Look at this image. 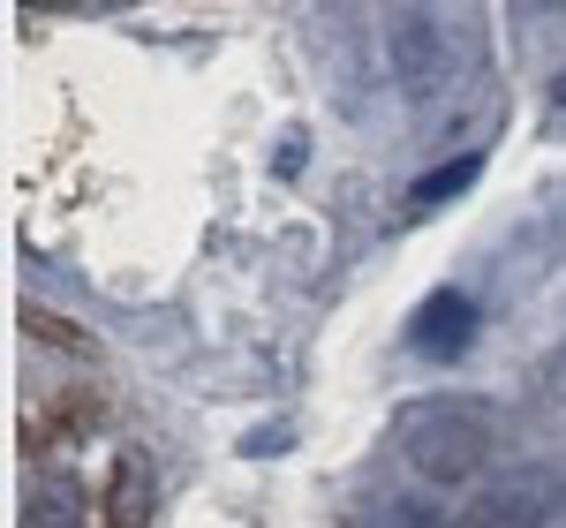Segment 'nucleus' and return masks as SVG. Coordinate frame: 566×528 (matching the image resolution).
Listing matches in <instances>:
<instances>
[{"mask_svg":"<svg viewBox=\"0 0 566 528\" xmlns=\"http://www.w3.org/2000/svg\"><path fill=\"white\" fill-rule=\"evenodd\" d=\"M400 453L423 484H476L499 453V423L469 400H416L400 415Z\"/></svg>","mask_w":566,"mask_h":528,"instance_id":"f257e3e1","label":"nucleus"},{"mask_svg":"<svg viewBox=\"0 0 566 528\" xmlns=\"http://www.w3.org/2000/svg\"><path fill=\"white\" fill-rule=\"evenodd\" d=\"M386 53H392V84H400L408 106H438V98L453 91L461 45H453V31H446L438 8H408V15H392Z\"/></svg>","mask_w":566,"mask_h":528,"instance_id":"f03ea898","label":"nucleus"},{"mask_svg":"<svg viewBox=\"0 0 566 528\" xmlns=\"http://www.w3.org/2000/svg\"><path fill=\"white\" fill-rule=\"evenodd\" d=\"M559 514V476L552 468H506L469 498V514L453 528H552Z\"/></svg>","mask_w":566,"mask_h":528,"instance_id":"7ed1b4c3","label":"nucleus"},{"mask_svg":"<svg viewBox=\"0 0 566 528\" xmlns=\"http://www.w3.org/2000/svg\"><path fill=\"white\" fill-rule=\"evenodd\" d=\"M469 340H476V303L461 287L423 295L416 317H408V348L423 355V362H453V355H469Z\"/></svg>","mask_w":566,"mask_h":528,"instance_id":"20e7f679","label":"nucleus"},{"mask_svg":"<svg viewBox=\"0 0 566 528\" xmlns=\"http://www.w3.org/2000/svg\"><path fill=\"white\" fill-rule=\"evenodd\" d=\"M476 175H483V159L469 151V159H446V167H431V175H416V181H408V197H416V204H453Z\"/></svg>","mask_w":566,"mask_h":528,"instance_id":"39448f33","label":"nucleus"},{"mask_svg":"<svg viewBox=\"0 0 566 528\" xmlns=\"http://www.w3.org/2000/svg\"><path fill=\"white\" fill-rule=\"evenodd\" d=\"M363 528H453V521L438 514V498H378Z\"/></svg>","mask_w":566,"mask_h":528,"instance_id":"423d86ee","label":"nucleus"},{"mask_svg":"<svg viewBox=\"0 0 566 528\" xmlns=\"http://www.w3.org/2000/svg\"><path fill=\"white\" fill-rule=\"evenodd\" d=\"M23 528H76V506H69V498H53V514H31Z\"/></svg>","mask_w":566,"mask_h":528,"instance_id":"0eeeda50","label":"nucleus"},{"mask_svg":"<svg viewBox=\"0 0 566 528\" xmlns=\"http://www.w3.org/2000/svg\"><path fill=\"white\" fill-rule=\"evenodd\" d=\"M303 159H310V144L295 136V144H280V159H272V175H303Z\"/></svg>","mask_w":566,"mask_h":528,"instance_id":"6e6552de","label":"nucleus"},{"mask_svg":"<svg viewBox=\"0 0 566 528\" xmlns=\"http://www.w3.org/2000/svg\"><path fill=\"white\" fill-rule=\"evenodd\" d=\"M544 378H552V393L566 400V340H559V355H552V370H544Z\"/></svg>","mask_w":566,"mask_h":528,"instance_id":"1a4fd4ad","label":"nucleus"},{"mask_svg":"<svg viewBox=\"0 0 566 528\" xmlns=\"http://www.w3.org/2000/svg\"><path fill=\"white\" fill-rule=\"evenodd\" d=\"M552 114H559V122H566V68H559V76H552Z\"/></svg>","mask_w":566,"mask_h":528,"instance_id":"9d476101","label":"nucleus"}]
</instances>
